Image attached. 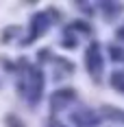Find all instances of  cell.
Listing matches in <instances>:
<instances>
[{
    "label": "cell",
    "instance_id": "cell-2",
    "mask_svg": "<svg viewBox=\"0 0 124 127\" xmlns=\"http://www.w3.org/2000/svg\"><path fill=\"white\" fill-rule=\"evenodd\" d=\"M72 96H74V92H72V90H63V92H57V94L52 96V101L57 103V107H61L63 101H70Z\"/></svg>",
    "mask_w": 124,
    "mask_h": 127
},
{
    "label": "cell",
    "instance_id": "cell-3",
    "mask_svg": "<svg viewBox=\"0 0 124 127\" xmlns=\"http://www.w3.org/2000/svg\"><path fill=\"white\" fill-rule=\"evenodd\" d=\"M120 37H124V29H120Z\"/></svg>",
    "mask_w": 124,
    "mask_h": 127
},
{
    "label": "cell",
    "instance_id": "cell-1",
    "mask_svg": "<svg viewBox=\"0 0 124 127\" xmlns=\"http://www.w3.org/2000/svg\"><path fill=\"white\" fill-rule=\"evenodd\" d=\"M85 62H87V66H89L91 72H98V70H100V53H98V46H96V44L87 51Z\"/></svg>",
    "mask_w": 124,
    "mask_h": 127
}]
</instances>
